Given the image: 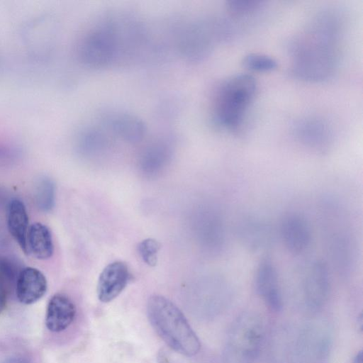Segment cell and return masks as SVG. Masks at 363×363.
Masks as SVG:
<instances>
[{
	"label": "cell",
	"mask_w": 363,
	"mask_h": 363,
	"mask_svg": "<svg viewBox=\"0 0 363 363\" xmlns=\"http://www.w3.org/2000/svg\"><path fill=\"white\" fill-rule=\"evenodd\" d=\"M345 17L337 8L316 12L288 45L292 74L301 80L323 82L337 69Z\"/></svg>",
	"instance_id": "6da1fadb"
},
{
	"label": "cell",
	"mask_w": 363,
	"mask_h": 363,
	"mask_svg": "<svg viewBox=\"0 0 363 363\" xmlns=\"http://www.w3.org/2000/svg\"><path fill=\"white\" fill-rule=\"evenodd\" d=\"M147 313L152 327L171 349L188 357L199 352V337L171 301L162 296H152L147 301Z\"/></svg>",
	"instance_id": "7a4b0ae2"
},
{
	"label": "cell",
	"mask_w": 363,
	"mask_h": 363,
	"mask_svg": "<svg viewBox=\"0 0 363 363\" xmlns=\"http://www.w3.org/2000/svg\"><path fill=\"white\" fill-rule=\"evenodd\" d=\"M255 79L247 74H237L224 80L218 89L213 107L216 123L235 131L242 124L247 109L257 92Z\"/></svg>",
	"instance_id": "3957f363"
},
{
	"label": "cell",
	"mask_w": 363,
	"mask_h": 363,
	"mask_svg": "<svg viewBox=\"0 0 363 363\" xmlns=\"http://www.w3.org/2000/svg\"><path fill=\"white\" fill-rule=\"evenodd\" d=\"M323 225L328 254L337 272L351 274L355 262V247L351 228L342 210L333 203L323 206Z\"/></svg>",
	"instance_id": "277c9868"
},
{
	"label": "cell",
	"mask_w": 363,
	"mask_h": 363,
	"mask_svg": "<svg viewBox=\"0 0 363 363\" xmlns=\"http://www.w3.org/2000/svg\"><path fill=\"white\" fill-rule=\"evenodd\" d=\"M264 337V327L260 318L247 312L233 323L227 340L225 359L226 363H253L258 356Z\"/></svg>",
	"instance_id": "5b68a950"
},
{
	"label": "cell",
	"mask_w": 363,
	"mask_h": 363,
	"mask_svg": "<svg viewBox=\"0 0 363 363\" xmlns=\"http://www.w3.org/2000/svg\"><path fill=\"white\" fill-rule=\"evenodd\" d=\"M234 234L240 245L251 252L269 250L278 235L269 220L255 213L239 217L234 225Z\"/></svg>",
	"instance_id": "8992f818"
},
{
	"label": "cell",
	"mask_w": 363,
	"mask_h": 363,
	"mask_svg": "<svg viewBox=\"0 0 363 363\" xmlns=\"http://www.w3.org/2000/svg\"><path fill=\"white\" fill-rule=\"evenodd\" d=\"M300 287L304 304L311 310L321 308L330 293V277L328 265L320 259L306 262L300 274Z\"/></svg>",
	"instance_id": "52a82bcc"
},
{
	"label": "cell",
	"mask_w": 363,
	"mask_h": 363,
	"mask_svg": "<svg viewBox=\"0 0 363 363\" xmlns=\"http://www.w3.org/2000/svg\"><path fill=\"white\" fill-rule=\"evenodd\" d=\"M293 130L296 140L314 153L325 154L332 147V129L322 118L313 116L301 118L295 123Z\"/></svg>",
	"instance_id": "ba28073f"
},
{
	"label": "cell",
	"mask_w": 363,
	"mask_h": 363,
	"mask_svg": "<svg viewBox=\"0 0 363 363\" xmlns=\"http://www.w3.org/2000/svg\"><path fill=\"white\" fill-rule=\"evenodd\" d=\"M277 234L285 248L295 255L304 254L312 242L310 223L298 212H290L282 218Z\"/></svg>",
	"instance_id": "9c48e42d"
},
{
	"label": "cell",
	"mask_w": 363,
	"mask_h": 363,
	"mask_svg": "<svg viewBox=\"0 0 363 363\" xmlns=\"http://www.w3.org/2000/svg\"><path fill=\"white\" fill-rule=\"evenodd\" d=\"M254 286L257 294L270 309H281L283 298L279 274L271 258L263 257L259 262L254 274Z\"/></svg>",
	"instance_id": "30bf717a"
},
{
	"label": "cell",
	"mask_w": 363,
	"mask_h": 363,
	"mask_svg": "<svg viewBox=\"0 0 363 363\" xmlns=\"http://www.w3.org/2000/svg\"><path fill=\"white\" fill-rule=\"evenodd\" d=\"M129 279L130 272L124 262L116 261L108 264L99 277L98 298L103 303L113 301L125 288Z\"/></svg>",
	"instance_id": "8fae6325"
},
{
	"label": "cell",
	"mask_w": 363,
	"mask_h": 363,
	"mask_svg": "<svg viewBox=\"0 0 363 363\" xmlns=\"http://www.w3.org/2000/svg\"><path fill=\"white\" fill-rule=\"evenodd\" d=\"M48 287L45 275L38 269H22L16 279V296L23 304H31L41 298Z\"/></svg>",
	"instance_id": "7c38bea8"
},
{
	"label": "cell",
	"mask_w": 363,
	"mask_h": 363,
	"mask_svg": "<svg viewBox=\"0 0 363 363\" xmlns=\"http://www.w3.org/2000/svg\"><path fill=\"white\" fill-rule=\"evenodd\" d=\"M75 313V306L67 296L55 294L48 304L45 325L52 332L62 331L72 323Z\"/></svg>",
	"instance_id": "4fadbf2b"
},
{
	"label": "cell",
	"mask_w": 363,
	"mask_h": 363,
	"mask_svg": "<svg viewBox=\"0 0 363 363\" xmlns=\"http://www.w3.org/2000/svg\"><path fill=\"white\" fill-rule=\"evenodd\" d=\"M82 52L86 62L94 65H104L109 62L113 55V39L108 33H94L84 40Z\"/></svg>",
	"instance_id": "5bb4252c"
},
{
	"label": "cell",
	"mask_w": 363,
	"mask_h": 363,
	"mask_svg": "<svg viewBox=\"0 0 363 363\" xmlns=\"http://www.w3.org/2000/svg\"><path fill=\"white\" fill-rule=\"evenodd\" d=\"M28 223V216L24 203L18 199L11 201L7 213L9 231L25 254L29 252L27 245Z\"/></svg>",
	"instance_id": "9a60e30c"
},
{
	"label": "cell",
	"mask_w": 363,
	"mask_h": 363,
	"mask_svg": "<svg viewBox=\"0 0 363 363\" xmlns=\"http://www.w3.org/2000/svg\"><path fill=\"white\" fill-rule=\"evenodd\" d=\"M28 252L38 259H49L53 254L54 245L50 229L41 223L32 224L28 232Z\"/></svg>",
	"instance_id": "2e32d148"
},
{
	"label": "cell",
	"mask_w": 363,
	"mask_h": 363,
	"mask_svg": "<svg viewBox=\"0 0 363 363\" xmlns=\"http://www.w3.org/2000/svg\"><path fill=\"white\" fill-rule=\"evenodd\" d=\"M242 63L246 69L253 72H270L277 67V62L275 59L260 53L246 55Z\"/></svg>",
	"instance_id": "e0dca14e"
},
{
	"label": "cell",
	"mask_w": 363,
	"mask_h": 363,
	"mask_svg": "<svg viewBox=\"0 0 363 363\" xmlns=\"http://www.w3.org/2000/svg\"><path fill=\"white\" fill-rule=\"evenodd\" d=\"M36 203L43 211H50L55 203V185L50 179L44 178L38 184Z\"/></svg>",
	"instance_id": "ac0fdd59"
},
{
	"label": "cell",
	"mask_w": 363,
	"mask_h": 363,
	"mask_svg": "<svg viewBox=\"0 0 363 363\" xmlns=\"http://www.w3.org/2000/svg\"><path fill=\"white\" fill-rule=\"evenodd\" d=\"M262 1L252 0H231L228 1V9L234 18H247L257 12L262 6Z\"/></svg>",
	"instance_id": "d6986e66"
},
{
	"label": "cell",
	"mask_w": 363,
	"mask_h": 363,
	"mask_svg": "<svg viewBox=\"0 0 363 363\" xmlns=\"http://www.w3.org/2000/svg\"><path fill=\"white\" fill-rule=\"evenodd\" d=\"M116 131L127 137H138L143 133L142 125L136 120L127 116L114 118L111 122Z\"/></svg>",
	"instance_id": "ffe728a7"
},
{
	"label": "cell",
	"mask_w": 363,
	"mask_h": 363,
	"mask_svg": "<svg viewBox=\"0 0 363 363\" xmlns=\"http://www.w3.org/2000/svg\"><path fill=\"white\" fill-rule=\"evenodd\" d=\"M160 249V242L152 238L145 239L138 245L139 254L143 261L149 266L156 265Z\"/></svg>",
	"instance_id": "44dd1931"
},
{
	"label": "cell",
	"mask_w": 363,
	"mask_h": 363,
	"mask_svg": "<svg viewBox=\"0 0 363 363\" xmlns=\"http://www.w3.org/2000/svg\"><path fill=\"white\" fill-rule=\"evenodd\" d=\"M12 260L5 257H0V279L4 281H12L17 279L20 272Z\"/></svg>",
	"instance_id": "7402d4cb"
},
{
	"label": "cell",
	"mask_w": 363,
	"mask_h": 363,
	"mask_svg": "<svg viewBox=\"0 0 363 363\" xmlns=\"http://www.w3.org/2000/svg\"><path fill=\"white\" fill-rule=\"evenodd\" d=\"M14 153L11 147L0 145V163H5L11 160Z\"/></svg>",
	"instance_id": "603a6c76"
},
{
	"label": "cell",
	"mask_w": 363,
	"mask_h": 363,
	"mask_svg": "<svg viewBox=\"0 0 363 363\" xmlns=\"http://www.w3.org/2000/svg\"><path fill=\"white\" fill-rule=\"evenodd\" d=\"M6 306V291L5 284L0 279V314L4 311Z\"/></svg>",
	"instance_id": "cb8c5ba5"
},
{
	"label": "cell",
	"mask_w": 363,
	"mask_h": 363,
	"mask_svg": "<svg viewBox=\"0 0 363 363\" xmlns=\"http://www.w3.org/2000/svg\"><path fill=\"white\" fill-rule=\"evenodd\" d=\"M353 363H363V356L362 351L357 354Z\"/></svg>",
	"instance_id": "d4e9b609"
}]
</instances>
